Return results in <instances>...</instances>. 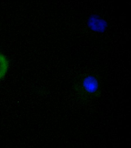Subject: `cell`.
Returning <instances> with one entry per match:
<instances>
[{
    "label": "cell",
    "mask_w": 131,
    "mask_h": 148,
    "mask_svg": "<svg viewBox=\"0 0 131 148\" xmlns=\"http://www.w3.org/2000/svg\"><path fill=\"white\" fill-rule=\"evenodd\" d=\"M9 68V62L8 59L0 53V81L5 76Z\"/></svg>",
    "instance_id": "3957f363"
},
{
    "label": "cell",
    "mask_w": 131,
    "mask_h": 148,
    "mask_svg": "<svg viewBox=\"0 0 131 148\" xmlns=\"http://www.w3.org/2000/svg\"><path fill=\"white\" fill-rule=\"evenodd\" d=\"M88 25L93 31L104 32L107 27V22L97 15H92L88 20Z\"/></svg>",
    "instance_id": "6da1fadb"
},
{
    "label": "cell",
    "mask_w": 131,
    "mask_h": 148,
    "mask_svg": "<svg viewBox=\"0 0 131 148\" xmlns=\"http://www.w3.org/2000/svg\"><path fill=\"white\" fill-rule=\"evenodd\" d=\"M83 85L87 92L93 93L95 92L98 88V83L94 76H87L84 79Z\"/></svg>",
    "instance_id": "7a4b0ae2"
}]
</instances>
